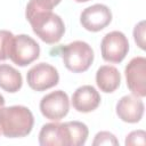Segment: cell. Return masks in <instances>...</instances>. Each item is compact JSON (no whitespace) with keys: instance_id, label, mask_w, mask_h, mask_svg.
Returning a JSON list of instances; mask_svg holds the SVG:
<instances>
[{"instance_id":"obj_1","label":"cell","mask_w":146,"mask_h":146,"mask_svg":"<svg viewBox=\"0 0 146 146\" xmlns=\"http://www.w3.org/2000/svg\"><path fill=\"white\" fill-rule=\"evenodd\" d=\"M26 19L32 26L33 32L46 43L58 42L65 32L63 19L54 14L51 9L41 6L35 0H30L25 11Z\"/></svg>"},{"instance_id":"obj_2","label":"cell","mask_w":146,"mask_h":146,"mask_svg":"<svg viewBox=\"0 0 146 146\" xmlns=\"http://www.w3.org/2000/svg\"><path fill=\"white\" fill-rule=\"evenodd\" d=\"M33 124V114L25 106L15 105L0 108V129L5 137H25L32 131Z\"/></svg>"},{"instance_id":"obj_3","label":"cell","mask_w":146,"mask_h":146,"mask_svg":"<svg viewBox=\"0 0 146 146\" xmlns=\"http://www.w3.org/2000/svg\"><path fill=\"white\" fill-rule=\"evenodd\" d=\"M62 59L67 70L74 73L87 71L94 60V50L84 41H73L62 48Z\"/></svg>"},{"instance_id":"obj_4","label":"cell","mask_w":146,"mask_h":146,"mask_svg":"<svg viewBox=\"0 0 146 146\" xmlns=\"http://www.w3.org/2000/svg\"><path fill=\"white\" fill-rule=\"evenodd\" d=\"M40 46L26 34L14 35L9 49V58L18 66H26L39 58Z\"/></svg>"},{"instance_id":"obj_5","label":"cell","mask_w":146,"mask_h":146,"mask_svg":"<svg viewBox=\"0 0 146 146\" xmlns=\"http://www.w3.org/2000/svg\"><path fill=\"white\" fill-rule=\"evenodd\" d=\"M102 57L108 63H121L129 51V41L120 31L107 33L100 43Z\"/></svg>"},{"instance_id":"obj_6","label":"cell","mask_w":146,"mask_h":146,"mask_svg":"<svg viewBox=\"0 0 146 146\" xmlns=\"http://www.w3.org/2000/svg\"><path fill=\"white\" fill-rule=\"evenodd\" d=\"M27 84L35 91H43L55 87L59 81L57 70L47 63H39L34 65L26 74Z\"/></svg>"},{"instance_id":"obj_7","label":"cell","mask_w":146,"mask_h":146,"mask_svg":"<svg viewBox=\"0 0 146 146\" xmlns=\"http://www.w3.org/2000/svg\"><path fill=\"white\" fill-rule=\"evenodd\" d=\"M70 110V100L63 90L52 91L42 97L40 102V111L42 115L51 121H59L67 115Z\"/></svg>"},{"instance_id":"obj_8","label":"cell","mask_w":146,"mask_h":146,"mask_svg":"<svg viewBox=\"0 0 146 146\" xmlns=\"http://www.w3.org/2000/svg\"><path fill=\"white\" fill-rule=\"evenodd\" d=\"M127 86L132 95L137 97L146 96V58L135 57L125 66Z\"/></svg>"},{"instance_id":"obj_9","label":"cell","mask_w":146,"mask_h":146,"mask_svg":"<svg viewBox=\"0 0 146 146\" xmlns=\"http://www.w3.org/2000/svg\"><path fill=\"white\" fill-rule=\"evenodd\" d=\"M112 21L111 9L102 3L92 5L86 8L80 16L82 26L91 32H98L105 29Z\"/></svg>"},{"instance_id":"obj_10","label":"cell","mask_w":146,"mask_h":146,"mask_svg":"<svg viewBox=\"0 0 146 146\" xmlns=\"http://www.w3.org/2000/svg\"><path fill=\"white\" fill-rule=\"evenodd\" d=\"M144 103L135 95L123 96L116 104L117 116L128 123H137L144 115Z\"/></svg>"},{"instance_id":"obj_11","label":"cell","mask_w":146,"mask_h":146,"mask_svg":"<svg viewBox=\"0 0 146 146\" xmlns=\"http://www.w3.org/2000/svg\"><path fill=\"white\" fill-rule=\"evenodd\" d=\"M100 104V95L92 86L79 87L72 96L73 107L81 113L95 111Z\"/></svg>"},{"instance_id":"obj_12","label":"cell","mask_w":146,"mask_h":146,"mask_svg":"<svg viewBox=\"0 0 146 146\" xmlns=\"http://www.w3.org/2000/svg\"><path fill=\"white\" fill-rule=\"evenodd\" d=\"M39 143L41 146H67L64 123H57L55 121L42 125L39 133Z\"/></svg>"},{"instance_id":"obj_13","label":"cell","mask_w":146,"mask_h":146,"mask_svg":"<svg viewBox=\"0 0 146 146\" xmlns=\"http://www.w3.org/2000/svg\"><path fill=\"white\" fill-rule=\"evenodd\" d=\"M96 83L104 92L115 91L121 83V75L116 67L111 65H103L96 73Z\"/></svg>"},{"instance_id":"obj_14","label":"cell","mask_w":146,"mask_h":146,"mask_svg":"<svg viewBox=\"0 0 146 146\" xmlns=\"http://www.w3.org/2000/svg\"><path fill=\"white\" fill-rule=\"evenodd\" d=\"M22 74L10 65H0V88L7 92H16L22 88Z\"/></svg>"},{"instance_id":"obj_15","label":"cell","mask_w":146,"mask_h":146,"mask_svg":"<svg viewBox=\"0 0 146 146\" xmlns=\"http://www.w3.org/2000/svg\"><path fill=\"white\" fill-rule=\"evenodd\" d=\"M67 146H81L84 145L88 138V127L80 121H70L65 122Z\"/></svg>"},{"instance_id":"obj_16","label":"cell","mask_w":146,"mask_h":146,"mask_svg":"<svg viewBox=\"0 0 146 146\" xmlns=\"http://www.w3.org/2000/svg\"><path fill=\"white\" fill-rule=\"evenodd\" d=\"M14 34L7 30H0V60H6L9 58V49Z\"/></svg>"},{"instance_id":"obj_17","label":"cell","mask_w":146,"mask_h":146,"mask_svg":"<svg viewBox=\"0 0 146 146\" xmlns=\"http://www.w3.org/2000/svg\"><path fill=\"white\" fill-rule=\"evenodd\" d=\"M92 145L94 146H97V145H119V141L113 133H111L108 131H100L95 136Z\"/></svg>"},{"instance_id":"obj_18","label":"cell","mask_w":146,"mask_h":146,"mask_svg":"<svg viewBox=\"0 0 146 146\" xmlns=\"http://www.w3.org/2000/svg\"><path fill=\"white\" fill-rule=\"evenodd\" d=\"M146 144V133L144 130H136L130 132L125 138V145H145Z\"/></svg>"},{"instance_id":"obj_19","label":"cell","mask_w":146,"mask_h":146,"mask_svg":"<svg viewBox=\"0 0 146 146\" xmlns=\"http://www.w3.org/2000/svg\"><path fill=\"white\" fill-rule=\"evenodd\" d=\"M133 38L137 46H139V48L144 50L145 49V21H141L135 26Z\"/></svg>"},{"instance_id":"obj_20","label":"cell","mask_w":146,"mask_h":146,"mask_svg":"<svg viewBox=\"0 0 146 146\" xmlns=\"http://www.w3.org/2000/svg\"><path fill=\"white\" fill-rule=\"evenodd\" d=\"M35 1L39 2L41 6H43V7H46V8L52 10V8H54L55 6H57L62 0H35Z\"/></svg>"},{"instance_id":"obj_21","label":"cell","mask_w":146,"mask_h":146,"mask_svg":"<svg viewBox=\"0 0 146 146\" xmlns=\"http://www.w3.org/2000/svg\"><path fill=\"white\" fill-rule=\"evenodd\" d=\"M3 105H5V98L2 95H0V108L3 107Z\"/></svg>"},{"instance_id":"obj_22","label":"cell","mask_w":146,"mask_h":146,"mask_svg":"<svg viewBox=\"0 0 146 146\" xmlns=\"http://www.w3.org/2000/svg\"><path fill=\"white\" fill-rule=\"evenodd\" d=\"M76 2H87V1H90V0H74Z\"/></svg>"},{"instance_id":"obj_23","label":"cell","mask_w":146,"mask_h":146,"mask_svg":"<svg viewBox=\"0 0 146 146\" xmlns=\"http://www.w3.org/2000/svg\"><path fill=\"white\" fill-rule=\"evenodd\" d=\"M0 132H1V129H0Z\"/></svg>"}]
</instances>
